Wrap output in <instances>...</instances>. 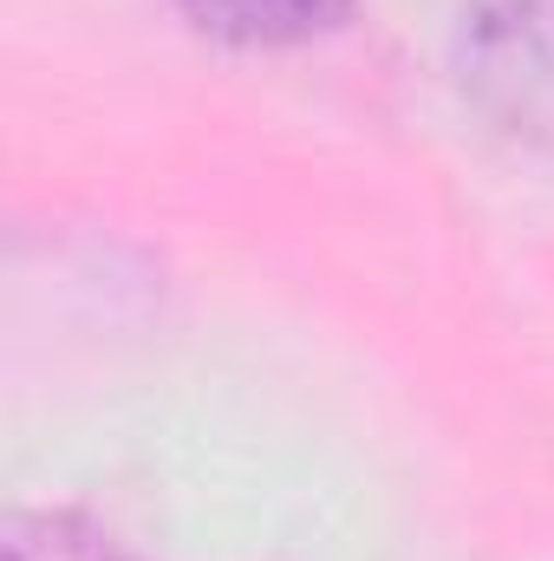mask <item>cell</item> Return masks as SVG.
<instances>
[{
  "label": "cell",
  "mask_w": 554,
  "mask_h": 561,
  "mask_svg": "<svg viewBox=\"0 0 554 561\" xmlns=\"http://www.w3.org/2000/svg\"><path fill=\"white\" fill-rule=\"evenodd\" d=\"M450 79L503 144L554 157V0H463Z\"/></svg>",
  "instance_id": "obj_1"
},
{
  "label": "cell",
  "mask_w": 554,
  "mask_h": 561,
  "mask_svg": "<svg viewBox=\"0 0 554 561\" xmlns=\"http://www.w3.org/2000/svg\"><path fill=\"white\" fill-rule=\"evenodd\" d=\"M176 13L222 53H300L346 33L359 0H176Z\"/></svg>",
  "instance_id": "obj_2"
},
{
  "label": "cell",
  "mask_w": 554,
  "mask_h": 561,
  "mask_svg": "<svg viewBox=\"0 0 554 561\" xmlns=\"http://www.w3.org/2000/svg\"><path fill=\"white\" fill-rule=\"evenodd\" d=\"M0 561H150L105 523L79 510H13L0 529Z\"/></svg>",
  "instance_id": "obj_3"
}]
</instances>
